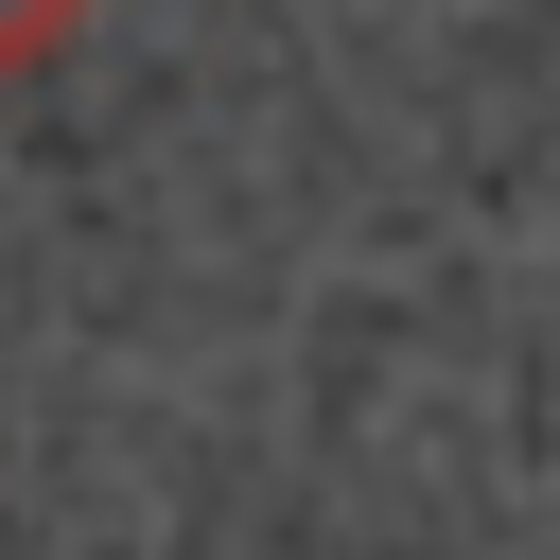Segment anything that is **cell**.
<instances>
[{"instance_id": "cell-1", "label": "cell", "mask_w": 560, "mask_h": 560, "mask_svg": "<svg viewBox=\"0 0 560 560\" xmlns=\"http://www.w3.org/2000/svg\"><path fill=\"white\" fill-rule=\"evenodd\" d=\"M70 35H88V0H0V88L70 70Z\"/></svg>"}]
</instances>
